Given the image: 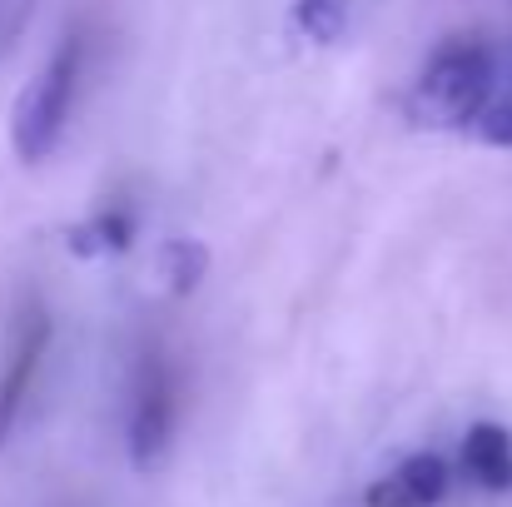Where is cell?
<instances>
[{
  "mask_svg": "<svg viewBox=\"0 0 512 507\" xmlns=\"http://www.w3.org/2000/svg\"><path fill=\"white\" fill-rule=\"evenodd\" d=\"M493 100V55L473 40L443 45L408 95V120L428 130H468Z\"/></svg>",
  "mask_w": 512,
  "mask_h": 507,
  "instance_id": "1",
  "label": "cell"
},
{
  "mask_svg": "<svg viewBox=\"0 0 512 507\" xmlns=\"http://www.w3.org/2000/svg\"><path fill=\"white\" fill-rule=\"evenodd\" d=\"M473 130H478V140H483V145H493V150H512V90L483 105V115L473 120Z\"/></svg>",
  "mask_w": 512,
  "mask_h": 507,
  "instance_id": "10",
  "label": "cell"
},
{
  "mask_svg": "<svg viewBox=\"0 0 512 507\" xmlns=\"http://www.w3.org/2000/svg\"><path fill=\"white\" fill-rule=\"evenodd\" d=\"M204 269H209V254H204L199 239H170L160 249V279L170 284L174 294H194Z\"/></svg>",
  "mask_w": 512,
  "mask_h": 507,
  "instance_id": "8",
  "label": "cell"
},
{
  "mask_svg": "<svg viewBox=\"0 0 512 507\" xmlns=\"http://www.w3.org/2000/svg\"><path fill=\"white\" fill-rule=\"evenodd\" d=\"M174 413H179L174 383H170V373L155 363V368L145 373V383H140V393H135V413H130V463H135L140 473H150V468L170 453Z\"/></svg>",
  "mask_w": 512,
  "mask_h": 507,
  "instance_id": "3",
  "label": "cell"
},
{
  "mask_svg": "<svg viewBox=\"0 0 512 507\" xmlns=\"http://www.w3.org/2000/svg\"><path fill=\"white\" fill-rule=\"evenodd\" d=\"M45 343H50V319L40 309H30L20 319V329H15V343L5 353V368H0V443L10 438V428L20 418V403H25L30 383H35V368H40Z\"/></svg>",
  "mask_w": 512,
  "mask_h": 507,
  "instance_id": "5",
  "label": "cell"
},
{
  "mask_svg": "<svg viewBox=\"0 0 512 507\" xmlns=\"http://www.w3.org/2000/svg\"><path fill=\"white\" fill-rule=\"evenodd\" d=\"M463 473L483 493H508L512 488V433L503 423H473L463 438Z\"/></svg>",
  "mask_w": 512,
  "mask_h": 507,
  "instance_id": "6",
  "label": "cell"
},
{
  "mask_svg": "<svg viewBox=\"0 0 512 507\" xmlns=\"http://www.w3.org/2000/svg\"><path fill=\"white\" fill-rule=\"evenodd\" d=\"M65 239H70V249H75L80 259H95V254H125L130 239H135V219H130L125 209H110V214H95V219L75 224Z\"/></svg>",
  "mask_w": 512,
  "mask_h": 507,
  "instance_id": "7",
  "label": "cell"
},
{
  "mask_svg": "<svg viewBox=\"0 0 512 507\" xmlns=\"http://www.w3.org/2000/svg\"><path fill=\"white\" fill-rule=\"evenodd\" d=\"M294 25L314 40V45H339L348 10L343 0H294Z\"/></svg>",
  "mask_w": 512,
  "mask_h": 507,
  "instance_id": "9",
  "label": "cell"
},
{
  "mask_svg": "<svg viewBox=\"0 0 512 507\" xmlns=\"http://www.w3.org/2000/svg\"><path fill=\"white\" fill-rule=\"evenodd\" d=\"M75 75H80V40L65 35L55 45V55L45 60V70L25 85L15 120H10V145L25 165H40L60 145L65 120H70V100H75Z\"/></svg>",
  "mask_w": 512,
  "mask_h": 507,
  "instance_id": "2",
  "label": "cell"
},
{
  "mask_svg": "<svg viewBox=\"0 0 512 507\" xmlns=\"http://www.w3.org/2000/svg\"><path fill=\"white\" fill-rule=\"evenodd\" d=\"M448 483H453V473H448V463L438 453H413L393 473L373 478L368 493H363V503L368 507H438L448 498Z\"/></svg>",
  "mask_w": 512,
  "mask_h": 507,
  "instance_id": "4",
  "label": "cell"
}]
</instances>
